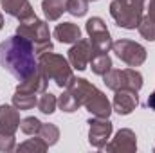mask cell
<instances>
[{
    "label": "cell",
    "instance_id": "cell-1",
    "mask_svg": "<svg viewBox=\"0 0 155 153\" xmlns=\"http://www.w3.org/2000/svg\"><path fill=\"white\" fill-rule=\"evenodd\" d=\"M35 52V45L27 38L20 34L11 36L0 43V67L22 83L38 70Z\"/></svg>",
    "mask_w": 155,
    "mask_h": 153
},
{
    "label": "cell",
    "instance_id": "cell-2",
    "mask_svg": "<svg viewBox=\"0 0 155 153\" xmlns=\"http://www.w3.org/2000/svg\"><path fill=\"white\" fill-rule=\"evenodd\" d=\"M38 69L43 72V76L47 79H52L61 88H67L72 83V79H74L67 60L63 56H58V54L43 52L38 60Z\"/></svg>",
    "mask_w": 155,
    "mask_h": 153
},
{
    "label": "cell",
    "instance_id": "cell-3",
    "mask_svg": "<svg viewBox=\"0 0 155 153\" xmlns=\"http://www.w3.org/2000/svg\"><path fill=\"white\" fill-rule=\"evenodd\" d=\"M146 0H112L110 15L119 27L135 29L143 20V9Z\"/></svg>",
    "mask_w": 155,
    "mask_h": 153
},
{
    "label": "cell",
    "instance_id": "cell-4",
    "mask_svg": "<svg viewBox=\"0 0 155 153\" xmlns=\"http://www.w3.org/2000/svg\"><path fill=\"white\" fill-rule=\"evenodd\" d=\"M16 33H18L20 36H24V38L29 40V41L35 45V50H36L38 54H43V52L52 50L49 27H47L45 22H41L38 18H35L33 22H27V24H20Z\"/></svg>",
    "mask_w": 155,
    "mask_h": 153
},
{
    "label": "cell",
    "instance_id": "cell-5",
    "mask_svg": "<svg viewBox=\"0 0 155 153\" xmlns=\"http://www.w3.org/2000/svg\"><path fill=\"white\" fill-rule=\"evenodd\" d=\"M105 85L112 90H121V88H130V90H135L139 92L141 86H143V76L137 72V70H132V69H124V70H108L105 76Z\"/></svg>",
    "mask_w": 155,
    "mask_h": 153
},
{
    "label": "cell",
    "instance_id": "cell-6",
    "mask_svg": "<svg viewBox=\"0 0 155 153\" xmlns=\"http://www.w3.org/2000/svg\"><path fill=\"white\" fill-rule=\"evenodd\" d=\"M112 49H114L117 58L121 61H124L128 67H139L146 60L144 47L135 43V41H130V40H119L116 43H112Z\"/></svg>",
    "mask_w": 155,
    "mask_h": 153
},
{
    "label": "cell",
    "instance_id": "cell-7",
    "mask_svg": "<svg viewBox=\"0 0 155 153\" xmlns=\"http://www.w3.org/2000/svg\"><path fill=\"white\" fill-rule=\"evenodd\" d=\"M87 33L90 36L94 52H108V49L112 47V40H110V33L101 18H97V16L90 18L87 22Z\"/></svg>",
    "mask_w": 155,
    "mask_h": 153
},
{
    "label": "cell",
    "instance_id": "cell-8",
    "mask_svg": "<svg viewBox=\"0 0 155 153\" xmlns=\"http://www.w3.org/2000/svg\"><path fill=\"white\" fill-rule=\"evenodd\" d=\"M4 11L15 18L20 20V24H27L33 22L36 18V15L33 13V7L27 0H0Z\"/></svg>",
    "mask_w": 155,
    "mask_h": 153
},
{
    "label": "cell",
    "instance_id": "cell-9",
    "mask_svg": "<svg viewBox=\"0 0 155 153\" xmlns=\"http://www.w3.org/2000/svg\"><path fill=\"white\" fill-rule=\"evenodd\" d=\"M92 54H94L92 43L87 41V40H79V41H76V45L69 50V60H71V63H72L74 69L85 70L87 65L92 60Z\"/></svg>",
    "mask_w": 155,
    "mask_h": 153
},
{
    "label": "cell",
    "instance_id": "cell-10",
    "mask_svg": "<svg viewBox=\"0 0 155 153\" xmlns=\"http://www.w3.org/2000/svg\"><path fill=\"white\" fill-rule=\"evenodd\" d=\"M110 133H112V122H110L108 119L97 117L96 121H90V133H88L90 139H88V141H90L92 146L103 148V146L107 144Z\"/></svg>",
    "mask_w": 155,
    "mask_h": 153
},
{
    "label": "cell",
    "instance_id": "cell-11",
    "mask_svg": "<svg viewBox=\"0 0 155 153\" xmlns=\"http://www.w3.org/2000/svg\"><path fill=\"white\" fill-rule=\"evenodd\" d=\"M137 105H139V97H137V92H135V90H130V88L116 90L114 110H116L119 115H128Z\"/></svg>",
    "mask_w": 155,
    "mask_h": 153
},
{
    "label": "cell",
    "instance_id": "cell-12",
    "mask_svg": "<svg viewBox=\"0 0 155 153\" xmlns=\"http://www.w3.org/2000/svg\"><path fill=\"white\" fill-rule=\"evenodd\" d=\"M85 106L88 108L90 114H94L96 117H101V119H107V117L110 115V112H112L108 99H107L99 90H96V92L85 101Z\"/></svg>",
    "mask_w": 155,
    "mask_h": 153
},
{
    "label": "cell",
    "instance_id": "cell-13",
    "mask_svg": "<svg viewBox=\"0 0 155 153\" xmlns=\"http://www.w3.org/2000/svg\"><path fill=\"white\" fill-rule=\"evenodd\" d=\"M18 126H20L18 112L9 105H2L0 106V132L7 133V135H13Z\"/></svg>",
    "mask_w": 155,
    "mask_h": 153
},
{
    "label": "cell",
    "instance_id": "cell-14",
    "mask_svg": "<svg viewBox=\"0 0 155 153\" xmlns=\"http://www.w3.org/2000/svg\"><path fill=\"white\" fill-rule=\"evenodd\" d=\"M54 36L61 43H76V41L81 40V31H79L78 25L71 24V22H65V24H60L54 29Z\"/></svg>",
    "mask_w": 155,
    "mask_h": 153
},
{
    "label": "cell",
    "instance_id": "cell-15",
    "mask_svg": "<svg viewBox=\"0 0 155 153\" xmlns=\"http://www.w3.org/2000/svg\"><path fill=\"white\" fill-rule=\"evenodd\" d=\"M67 2L69 0H43L41 9L49 20H58L63 11H67Z\"/></svg>",
    "mask_w": 155,
    "mask_h": 153
},
{
    "label": "cell",
    "instance_id": "cell-16",
    "mask_svg": "<svg viewBox=\"0 0 155 153\" xmlns=\"http://www.w3.org/2000/svg\"><path fill=\"white\" fill-rule=\"evenodd\" d=\"M90 65H92L94 74L105 76V74L112 69V60L108 58L107 52H94V54H92V60H90Z\"/></svg>",
    "mask_w": 155,
    "mask_h": 153
},
{
    "label": "cell",
    "instance_id": "cell-17",
    "mask_svg": "<svg viewBox=\"0 0 155 153\" xmlns=\"http://www.w3.org/2000/svg\"><path fill=\"white\" fill-rule=\"evenodd\" d=\"M121 146V150H135V135L130 130H121L116 137V142L112 146H108V150H117Z\"/></svg>",
    "mask_w": 155,
    "mask_h": 153
},
{
    "label": "cell",
    "instance_id": "cell-18",
    "mask_svg": "<svg viewBox=\"0 0 155 153\" xmlns=\"http://www.w3.org/2000/svg\"><path fill=\"white\" fill-rule=\"evenodd\" d=\"M13 103L18 110H29L33 108L35 105H38L36 101V94H31V92H24V90H16L15 97H13Z\"/></svg>",
    "mask_w": 155,
    "mask_h": 153
},
{
    "label": "cell",
    "instance_id": "cell-19",
    "mask_svg": "<svg viewBox=\"0 0 155 153\" xmlns=\"http://www.w3.org/2000/svg\"><path fill=\"white\" fill-rule=\"evenodd\" d=\"M38 133H40V137L43 139V142H45L47 146L54 144V142L58 141V135H60L58 128H56V126H52V124H41V128H40Z\"/></svg>",
    "mask_w": 155,
    "mask_h": 153
},
{
    "label": "cell",
    "instance_id": "cell-20",
    "mask_svg": "<svg viewBox=\"0 0 155 153\" xmlns=\"http://www.w3.org/2000/svg\"><path fill=\"white\" fill-rule=\"evenodd\" d=\"M137 27H139V33H141L146 40H152V41L155 40V20L153 18H150V16L143 18Z\"/></svg>",
    "mask_w": 155,
    "mask_h": 153
},
{
    "label": "cell",
    "instance_id": "cell-21",
    "mask_svg": "<svg viewBox=\"0 0 155 153\" xmlns=\"http://www.w3.org/2000/svg\"><path fill=\"white\" fill-rule=\"evenodd\" d=\"M38 108H40V112L41 114H52L54 112V108H56V97L49 92H45L41 97H40V101H38Z\"/></svg>",
    "mask_w": 155,
    "mask_h": 153
},
{
    "label": "cell",
    "instance_id": "cell-22",
    "mask_svg": "<svg viewBox=\"0 0 155 153\" xmlns=\"http://www.w3.org/2000/svg\"><path fill=\"white\" fill-rule=\"evenodd\" d=\"M60 106H61V110L63 112H76L78 108H79V103H78V99L67 90L61 97H60Z\"/></svg>",
    "mask_w": 155,
    "mask_h": 153
},
{
    "label": "cell",
    "instance_id": "cell-23",
    "mask_svg": "<svg viewBox=\"0 0 155 153\" xmlns=\"http://www.w3.org/2000/svg\"><path fill=\"white\" fill-rule=\"evenodd\" d=\"M88 0H69L67 2V11L74 16H83L87 13Z\"/></svg>",
    "mask_w": 155,
    "mask_h": 153
},
{
    "label": "cell",
    "instance_id": "cell-24",
    "mask_svg": "<svg viewBox=\"0 0 155 153\" xmlns=\"http://www.w3.org/2000/svg\"><path fill=\"white\" fill-rule=\"evenodd\" d=\"M20 128L24 133L27 135H33V133H38L40 128H41V122H40L36 117H25L22 122H20Z\"/></svg>",
    "mask_w": 155,
    "mask_h": 153
},
{
    "label": "cell",
    "instance_id": "cell-25",
    "mask_svg": "<svg viewBox=\"0 0 155 153\" xmlns=\"http://www.w3.org/2000/svg\"><path fill=\"white\" fill-rule=\"evenodd\" d=\"M13 148H15L13 135H7V133L0 132V150H13Z\"/></svg>",
    "mask_w": 155,
    "mask_h": 153
},
{
    "label": "cell",
    "instance_id": "cell-26",
    "mask_svg": "<svg viewBox=\"0 0 155 153\" xmlns=\"http://www.w3.org/2000/svg\"><path fill=\"white\" fill-rule=\"evenodd\" d=\"M27 148H35V150H40V151H43V150L47 148V144H45V142H43V144H38L36 141H35V142L31 141V142H25V144L18 146V150H27Z\"/></svg>",
    "mask_w": 155,
    "mask_h": 153
},
{
    "label": "cell",
    "instance_id": "cell-27",
    "mask_svg": "<svg viewBox=\"0 0 155 153\" xmlns=\"http://www.w3.org/2000/svg\"><path fill=\"white\" fill-rule=\"evenodd\" d=\"M146 9H148V16L155 20V0H146Z\"/></svg>",
    "mask_w": 155,
    "mask_h": 153
},
{
    "label": "cell",
    "instance_id": "cell-28",
    "mask_svg": "<svg viewBox=\"0 0 155 153\" xmlns=\"http://www.w3.org/2000/svg\"><path fill=\"white\" fill-rule=\"evenodd\" d=\"M148 108H152V110H155V90L152 92V96L148 97Z\"/></svg>",
    "mask_w": 155,
    "mask_h": 153
},
{
    "label": "cell",
    "instance_id": "cell-29",
    "mask_svg": "<svg viewBox=\"0 0 155 153\" xmlns=\"http://www.w3.org/2000/svg\"><path fill=\"white\" fill-rule=\"evenodd\" d=\"M2 25H4V18H2V15H0V29H2Z\"/></svg>",
    "mask_w": 155,
    "mask_h": 153
},
{
    "label": "cell",
    "instance_id": "cell-30",
    "mask_svg": "<svg viewBox=\"0 0 155 153\" xmlns=\"http://www.w3.org/2000/svg\"><path fill=\"white\" fill-rule=\"evenodd\" d=\"M88 2H92V0H88Z\"/></svg>",
    "mask_w": 155,
    "mask_h": 153
}]
</instances>
